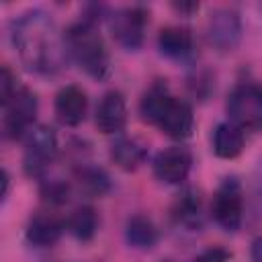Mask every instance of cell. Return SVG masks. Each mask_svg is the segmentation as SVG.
Wrapping results in <instances>:
<instances>
[{
    "instance_id": "cell-24",
    "label": "cell",
    "mask_w": 262,
    "mask_h": 262,
    "mask_svg": "<svg viewBox=\"0 0 262 262\" xmlns=\"http://www.w3.org/2000/svg\"><path fill=\"white\" fill-rule=\"evenodd\" d=\"M229 258H231V254L227 250H223V248H209V250H205L203 254H199L190 262H229Z\"/></svg>"
},
{
    "instance_id": "cell-16",
    "label": "cell",
    "mask_w": 262,
    "mask_h": 262,
    "mask_svg": "<svg viewBox=\"0 0 262 262\" xmlns=\"http://www.w3.org/2000/svg\"><path fill=\"white\" fill-rule=\"evenodd\" d=\"M172 217L178 225L186 229H199L203 223V209H201V194L194 188H184L174 205H172Z\"/></svg>"
},
{
    "instance_id": "cell-18",
    "label": "cell",
    "mask_w": 262,
    "mask_h": 262,
    "mask_svg": "<svg viewBox=\"0 0 262 262\" xmlns=\"http://www.w3.org/2000/svg\"><path fill=\"white\" fill-rule=\"evenodd\" d=\"M125 239L131 248L149 250L158 244V229L149 217L133 215L127 219V225H125Z\"/></svg>"
},
{
    "instance_id": "cell-27",
    "label": "cell",
    "mask_w": 262,
    "mask_h": 262,
    "mask_svg": "<svg viewBox=\"0 0 262 262\" xmlns=\"http://www.w3.org/2000/svg\"><path fill=\"white\" fill-rule=\"evenodd\" d=\"M176 10H196L199 4H174Z\"/></svg>"
},
{
    "instance_id": "cell-12",
    "label": "cell",
    "mask_w": 262,
    "mask_h": 262,
    "mask_svg": "<svg viewBox=\"0 0 262 262\" xmlns=\"http://www.w3.org/2000/svg\"><path fill=\"white\" fill-rule=\"evenodd\" d=\"M94 123L98 127L100 133L104 135H117L125 129L127 125V104H125V96L119 90H108L98 106H96V117Z\"/></svg>"
},
{
    "instance_id": "cell-26",
    "label": "cell",
    "mask_w": 262,
    "mask_h": 262,
    "mask_svg": "<svg viewBox=\"0 0 262 262\" xmlns=\"http://www.w3.org/2000/svg\"><path fill=\"white\" fill-rule=\"evenodd\" d=\"M2 184H4V190H2V201H6V196H8V186H10V178H8V172H6V170L2 172Z\"/></svg>"
},
{
    "instance_id": "cell-14",
    "label": "cell",
    "mask_w": 262,
    "mask_h": 262,
    "mask_svg": "<svg viewBox=\"0 0 262 262\" xmlns=\"http://www.w3.org/2000/svg\"><path fill=\"white\" fill-rule=\"evenodd\" d=\"M61 233H63V223L57 217H53L49 213H39V215L31 217L25 237L35 248H51L53 244L59 242Z\"/></svg>"
},
{
    "instance_id": "cell-1",
    "label": "cell",
    "mask_w": 262,
    "mask_h": 262,
    "mask_svg": "<svg viewBox=\"0 0 262 262\" xmlns=\"http://www.w3.org/2000/svg\"><path fill=\"white\" fill-rule=\"evenodd\" d=\"M12 45L23 66L33 74H55L66 66L68 47L53 18L35 8L12 23Z\"/></svg>"
},
{
    "instance_id": "cell-2",
    "label": "cell",
    "mask_w": 262,
    "mask_h": 262,
    "mask_svg": "<svg viewBox=\"0 0 262 262\" xmlns=\"http://www.w3.org/2000/svg\"><path fill=\"white\" fill-rule=\"evenodd\" d=\"M68 55L94 80H104L111 74V57L102 35L90 20H78L66 31Z\"/></svg>"
},
{
    "instance_id": "cell-13",
    "label": "cell",
    "mask_w": 262,
    "mask_h": 262,
    "mask_svg": "<svg viewBox=\"0 0 262 262\" xmlns=\"http://www.w3.org/2000/svg\"><path fill=\"white\" fill-rule=\"evenodd\" d=\"M158 49L162 55L174 61H184L192 55V49H194L192 33L186 27H178V25L164 27L158 35Z\"/></svg>"
},
{
    "instance_id": "cell-25",
    "label": "cell",
    "mask_w": 262,
    "mask_h": 262,
    "mask_svg": "<svg viewBox=\"0 0 262 262\" xmlns=\"http://www.w3.org/2000/svg\"><path fill=\"white\" fill-rule=\"evenodd\" d=\"M250 258H252V262H262V235H258V237L252 242Z\"/></svg>"
},
{
    "instance_id": "cell-8",
    "label": "cell",
    "mask_w": 262,
    "mask_h": 262,
    "mask_svg": "<svg viewBox=\"0 0 262 262\" xmlns=\"http://www.w3.org/2000/svg\"><path fill=\"white\" fill-rule=\"evenodd\" d=\"M207 37L209 43L221 51H233L242 41V18L233 8H217L211 12L207 20Z\"/></svg>"
},
{
    "instance_id": "cell-7",
    "label": "cell",
    "mask_w": 262,
    "mask_h": 262,
    "mask_svg": "<svg viewBox=\"0 0 262 262\" xmlns=\"http://www.w3.org/2000/svg\"><path fill=\"white\" fill-rule=\"evenodd\" d=\"M145 25H147V10L141 6L119 8L108 18V27L115 41L127 51H137L143 45Z\"/></svg>"
},
{
    "instance_id": "cell-15",
    "label": "cell",
    "mask_w": 262,
    "mask_h": 262,
    "mask_svg": "<svg viewBox=\"0 0 262 262\" xmlns=\"http://www.w3.org/2000/svg\"><path fill=\"white\" fill-rule=\"evenodd\" d=\"M145 158H147V147L135 137L119 135L111 143V160L125 172H135L137 168H141Z\"/></svg>"
},
{
    "instance_id": "cell-22",
    "label": "cell",
    "mask_w": 262,
    "mask_h": 262,
    "mask_svg": "<svg viewBox=\"0 0 262 262\" xmlns=\"http://www.w3.org/2000/svg\"><path fill=\"white\" fill-rule=\"evenodd\" d=\"M41 196L51 205H63L70 199V184L63 180H45L41 184Z\"/></svg>"
},
{
    "instance_id": "cell-23",
    "label": "cell",
    "mask_w": 262,
    "mask_h": 262,
    "mask_svg": "<svg viewBox=\"0 0 262 262\" xmlns=\"http://www.w3.org/2000/svg\"><path fill=\"white\" fill-rule=\"evenodd\" d=\"M18 88H20V86H18L16 76L10 72L8 66H4V68H2V74H0V98H2V104H6V102L14 96V92H16Z\"/></svg>"
},
{
    "instance_id": "cell-9",
    "label": "cell",
    "mask_w": 262,
    "mask_h": 262,
    "mask_svg": "<svg viewBox=\"0 0 262 262\" xmlns=\"http://www.w3.org/2000/svg\"><path fill=\"white\" fill-rule=\"evenodd\" d=\"M154 174L166 184H180L192 168V154L184 145H170L154 158Z\"/></svg>"
},
{
    "instance_id": "cell-3",
    "label": "cell",
    "mask_w": 262,
    "mask_h": 262,
    "mask_svg": "<svg viewBox=\"0 0 262 262\" xmlns=\"http://www.w3.org/2000/svg\"><path fill=\"white\" fill-rule=\"evenodd\" d=\"M25 141V158H23V168L25 174L31 178H41L49 170L51 162L57 156V135L49 125H33L27 135L23 137Z\"/></svg>"
},
{
    "instance_id": "cell-21",
    "label": "cell",
    "mask_w": 262,
    "mask_h": 262,
    "mask_svg": "<svg viewBox=\"0 0 262 262\" xmlns=\"http://www.w3.org/2000/svg\"><path fill=\"white\" fill-rule=\"evenodd\" d=\"M68 231L80 239V242H90L94 235H96V229H98V217H96V211L88 205H82L78 207L70 219H68Z\"/></svg>"
},
{
    "instance_id": "cell-17",
    "label": "cell",
    "mask_w": 262,
    "mask_h": 262,
    "mask_svg": "<svg viewBox=\"0 0 262 262\" xmlns=\"http://www.w3.org/2000/svg\"><path fill=\"white\" fill-rule=\"evenodd\" d=\"M213 151L217 158L233 160L244 151V133L231 121L219 123L213 131Z\"/></svg>"
},
{
    "instance_id": "cell-20",
    "label": "cell",
    "mask_w": 262,
    "mask_h": 262,
    "mask_svg": "<svg viewBox=\"0 0 262 262\" xmlns=\"http://www.w3.org/2000/svg\"><path fill=\"white\" fill-rule=\"evenodd\" d=\"M76 184L88 196H102L111 190L108 174L96 166H80L76 170Z\"/></svg>"
},
{
    "instance_id": "cell-11",
    "label": "cell",
    "mask_w": 262,
    "mask_h": 262,
    "mask_svg": "<svg viewBox=\"0 0 262 262\" xmlns=\"http://www.w3.org/2000/svg\"><path fill=\"white\" fill-rule=\"evenodd\" d=\"M55 117L66 127H78L88 113V96L80 86L68 84L55 94L53 102Z\"/></svg>"
},
{
    "instance_id": "cell-5",
    "label": "cell",
    "mask_w": 262,
    "mask_h": 262,
    "mask_svg": "<svg viewBox=\"0 0 262 262\" xmlns=\"http://www.w3.org/2000/svg\"><path fill=\"white\" fill-rule=\"evenodd\" d=\"M211 213L215 223L225 231H237L244 217V192L237 178H225L213 196Z\"/></svg>"
},
{
    "instance_id": "cell-10",
    "label": "cell",
    "mask_w": 262,
    "mask_h": 262,
    "mask_svg": "<svg viewBox=\"0 0 262 262\" xmlns=\"http://www.w3.org/2000/svg\"><path fill=\"white\" fill-rule=\"evenodd\" d=\"M154 127H158L162 133H166L168 137H174V139L190 137L192 129H194V115H192L190 104L172 96L168 100V104L164 106V111L160 113Z\"/></svg>"
},
{
    "instance_id": "cell-19",
    "label": "cell",
    "mask_w": 262,
    "mask_h": 262,
    "mask_svg": "<svg viewBox=\"0 0 262 262\" xmlns=\"http://www.w3.org/2000/svg\"><path fill=\"white\" fill-rule=\"evenodd\" d=\"M172 98L170 90L166 88V84L158 82L154 86H149L141 100H139V115H141V121L143 123H149V125H156L160 113L164 111V106L168 104V100Z\"/></svg>"
},
{
    "instance_id": "cell-6",
    "label": "cell",
    "mask_w": 262,
    "mask_h": 262,
    "mask_svg": "<svg viewBox=\"0 0 262 262\" xmlns=\"http://www.w3.org/2000/svg\"><path fill=\"white\" fill-rule=\"evenodd\" d=\"M4 108V135L10 139H23L27 135V131L35 125V115H37V94L27 88L20 86L14 96L2 104Z\"/></svg>"
},
{
    "instance_id": "cell-4",
    "label": "cell",
    "mask_w": 262,
    "mask_h": 262,
    "mask_svg": "<svg viewBox=\"0 0 262 262\" xmlns=\"http://www.w3.org/2000/svg\"><path fill=\"white\" fill-rule=\"evenodd\" d=\"M227 115L239 129L262 127V86L256 82H242L233 86L227 96Z\"/></svg>"
}]
</instances>
